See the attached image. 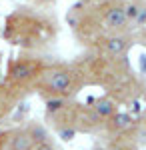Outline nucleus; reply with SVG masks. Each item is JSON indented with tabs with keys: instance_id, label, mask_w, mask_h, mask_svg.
Returning a JSON list of instances; mask_svg holds the SVG:
<instances>
[{
	"instance_id": "nucleus-1",
	"label": "nucleus",
	"mask_w": 146,
	"mask_h": 150,
	"mask_svg": "<svg viewBox=\"0 0 146 150\" xmlns=\"http://www.w3.org/2000/svg\"><path fill=\"white\" fill-rule=\"evenodd\" d=\"M46 86L56 94H68L74 88V74L68 70H52L46 74Z\"/></svg>"
},
{
	"instance_id": "nucleus-2",
	"label": "nucleus",
	"mask_w": 146,
	"mask_h": 150,
	"mask_svg": "<svg viewBox=\"0 0 146 150\" xmlns=\"http://www.w3.org/2000/svg\"><path fill=\"white\" fill-rule=\"evenodd\" d=\"M36 72V66L34 62H28V60H18L10 66V78L14 82H24L28 80L30 76H34Z\"/></svg>"
},
{
	"instance_id": "nucleus-3",
	"label": "nucleus",
	"mask_w": 146,
	"mask_h": 150,
	"mask_svg": "<svg viewBox=\"0 0 146 150\" xmlns=\"http://www.w3.org/2000/svg\"><path fill=\"white\" fill-rule=\"evenodd\" d=\"M104 20H106V24H108L110 28H114V30H120V28H124V26L128 24L122 6H114V8H110V10H106Z\"/></svg>"
},
{
	"instance_id": "nucleus-4",
	"label": "nucleus",
	"mask_w": 146,
	"mask_h": 150,
	"mask_svg": "<svg viewBox=\"0 0 146 150\" xmlns=\"http://www.w3.org/2000/svg\"><path fill=\"white\" fill-rule=\"evenodd\" d=\"M106 50H108L110 54H122L124 50H126V38H122V36H112V38H108V40H106Z\"/></svg>"
},
{
	"instance_id": "nucleus-5",
	"label": "nucleus",
	"mask_w": 146,
	"mask_h": 150,
	"mask_svg": "<svg viewBox=\"0 0 146 150\" xmlns=\"http://www.w3.org/2000/svg\"><path fill=\"white\" fill-rule=\"evenodd\" d=\"M30 144H32V140H30V136L26 132H20V134H16L12 138V150H28Z\"/></svg>"
},
{
	"instance_id": "nucleus-6",
	"label": "nucleus",
	"mask_w": 146,
	"mask_h": 150,
	"mask_svg": "<svg viewBox=\"0 0 146 150\" xmlns=\"http://www.w3.org/2000/svg\"><path fill=\"white\" fill-rule=\"evenodd\" d=\"M28 136H30V140H32L34 144H38V142H44L48 136H46V130L40 126H32L30 128V132H28Z\"/></svg>"
},
{
	"instance_id": "nucleus-7",
	"label": "nucleus",
	"mask_w": 146,
	"mask_h": 150,
	"mask_svg": "<svg viewBox=\"0 0 146 150\" xmlns=\"http://www.w3.org/2000/svg\"><path fill=\"white\" fill-rule=\"evenodd\" d=\"M114 112V104L110 100H100L96 104V114L98 116H110Z\"/></svg>"
},
{
	"instance_id": "nucleus-8",
	"label": "nucleus",
	"mask_w": 146,
	"mask_h": 150,
	"mask_svg": "<svg viewBox=\"0 0 146 150\" xmlns=\"http://www.w3.org/2000/svg\"><path fill=\"white\" fill-rule=\"evenodd\" d=\"M138 12H140V4H134V2H132V4L124 6V14H126V20H128V22H134Z\"/></svg>"
},
{
	"instance_id": "nucleus-9",
	"label": "nucleus",
	"mask_w": 146,
	"mask_h": 150,
	"mask_svg": "<svg viewBox=\"0 0 146 150\" xmlns=\"http://www.w3.org/2000/svg\"><path fill=\"white\" fill-rule=\"evenodd\" d=\"M46 108H48V112H58V110L64 108V100H60V98L48 100V102H46Z\"/></svg>"
},
{
	"instance_id": "nucleus-10",
	"label": "nucleus",
	"mask_w": 146,
	"mask_h": 150,
	"mask_svg": "<svg viewBox=\"0 0 146 150\" xmlns=\"http://www.w3.org/2000/svg\"><path fill=\"white\" fill-rule=\"evenodd\" d=\"M134 24L138 26V28L146 26V6H140V12H138V16H136Z\"/></svg>"
},
{
	"instance_id": "nucleus-11",
	"label": "nucleus",
	"mask_w": 146,
	"mask_h": 150,
	"mask_svg": "<svg viewBox=\"0 0 146 150\" xmlns=\"http://www.w3.org/2000/svg\"><path fill=\"white\" fill-rule=\"evenodd\" d=\"M60 136H62V140H72L74 138V130H60Z\"/></svg>"
},
{
	"instance_id": "nucleus-12",
	"label": "nucleus",
	"mask_w": 146,
	"mask_h": 150,
	"mask_svg": "<svg viewBox=\"0 0 146 150\" xmlns=\"http://www.w3.org/2000/svg\"><path fill=\"white\" fill-rule=\"evenodd\" d=\"M34 150H54V148H52V146H50V144H48V142L44 140V142H38Z\"/></svg>"
}]
</instances>
